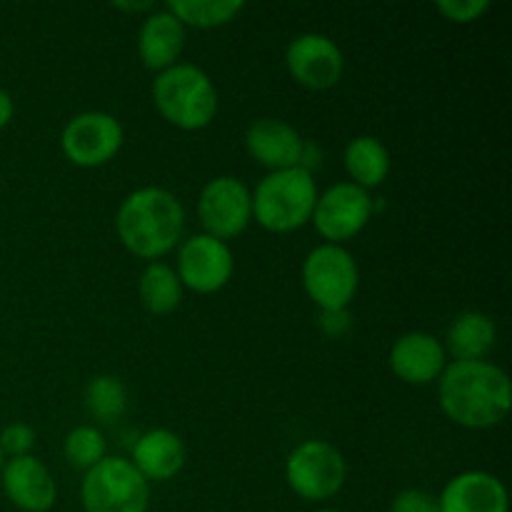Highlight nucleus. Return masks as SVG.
Segmentation results:
<instances>
[{"instance_id":"1","label":"nucleus","mask_w":512,"mask_h":512,"mask_svg":"<svg viewBox=\"0 0 512 512\" xmlns=\"http://www.w3.org/2000/svg\"><path fill=\"white\" fill-rule=\"evenodd\" d=\"M438 400L455 425L488 430L503 423L512 408V383L490 360L448 363L438 380Z\"/></svg>"},{"instance_id":"2","label":"nucleus","mask_w":512,"mask_h":512,"mask_svg":"<svg viewBox=\"0 0 512 512\" xmlns=\"http://www.w3.org/2000/svg\"><path fill=\"white\" fill-rule=\"evenodd\" d=\"M115 230L128 253L158 263L183 243L185 208L170 190L158 185L138 188L120 203Z\"/></svg>"},{"instance_id":"3","label":"nucleus","mask_w":512,"mask_h":512,"mask_svg":"<svg viewBox=\"0 0 512 512\" xmlns=\"http://www.w3.org/2000/svg\"><path fill=\"white\" fill-rule=\"evenodd\" d=\"M153 103L173 128L195 133L218 115V90L203 68L178 63L153 80Z\"/></svg>"},{"instance_id":"4","label":"nucleus","mask_w":512,"mask_h":512,"mask_svg":"<svg viewBox=\"0 0 512 512\" xmlns=\"http://www.w3.org/2000/svg\"><path fill=\"white\" fill-rule=\"evenodd\" d=\"M318 195L308 170H275L253 190V220L270 233H293L310 223Z\"/></svg>"},{"instance_id":"5","label":"nucleus","mask_w":512,"mask_h":512,"mask_svg":"<svg viewBox=\"0 0 512 512\" xmlns=\"http://www.w3.org/2000/svg\"><path fill=\"white\" fill-rule=\"evenodd\" d=\"M80 500L85 512H148L150 483L128 458L108 455L83 475Z\"/></svg>"},{"instance_id":"6","label":"nucleus","mask_w":512,"mask_h":512,"mask_svg":"<svg viewBox=\"0 0 512 512\" xmlns=\"http://www.w3.org/2000/svg\"><path fill=\"white\" fill-rule=\"evenodd\" d=\"M303 288L308 298L323 310H348L358 295L360 270L350 250L323 243L303 260Z\"/></svg>"},{"instance_id":"7","label":"nucleus","mask_w":512,"mask_h":512,"mask_svg":"<svg viewBox=\"0 0 512 512\" xmlns=\"http://www.w3.org/2000/svg\"><path fill=\"white\" fill-rule=\"evenodd\" d=\"M348 463L328 440H305L285 460V480L298 498L320 503L343 490Z\"/></svg>"},{"instance_id":"8","label":"nucleus","mask_w":512,"mask_h":512,"mask_svg":"<svg viewBox=\"0 0 512 512\" xmlns=\"http://www.w3.org/2000/svg\"><path fill=\"white\" fill-rule=\"evenodd\" d=\"M198 218L210 238H238L253 223V190L235 175H218L200 190Z\"/></svg>"},{"instance_id":"9","label":"nucleus","mask_w":512,"mask_h":512,"mask_svg":"<svg viewBox=\"0 0 512 512\" xmlns=\"http://www.w3.org/2000/svg\"><path fill=\"white\" fill-rule=\"evenodd\" d=\"M123 140V125L115 115L88 110L68 120L60 133V150L78 168H100L120 153Z\"/></svg>"},{"instance_id":"10","label":"nucleus","mask_w":512,"mask_h":512,"mask_svg":"<svg viewBox=\"0 0 512 512\" xmlns=\"http://www.w3.org/2000/svg\"><path fill=\"white\" fill-rule=\"evenodd\" d=\"M375 215V200L368 190L355 183H338L318 195L313 210V225L320 238L330 245H343L363 233Z\"/></svg>"},{"instance_id":"11","label":"nucleus","mask_w":512,"mask_h":512,"mask_svg":"<svg viewBox=\"0 0 512 512\" xmlns=\"http://www.w3.org/2000/svg\"><path fill=\"white\" fill-rule=\"evenodd\" d=\"M183 288L198 295H213L233 280L235 258L228 243L210 235H190L178 245V265H175Z\"/></svg>"},{"instance_id":"12","label":"nucleus","mask_w":512,"mask_h":512,"mask_svg":"<svg viewBox=\"0 0 512 512\" xmlns=\"http://www.w3.org/2000/svg\"><path fill=\"white\" fill-rule=\"evenodd\" d=\"M290 78L308 90H330L345 73V55L333 38L323 33H303L285 50Z\"/></svg>"},{"instance_id":"13","label":"nucleus","mask_w":512,"mask_h":512,"mask_svg":"<svg viewBox=\"0 0 512 512\" xmlns=\"http://www.w3.org/2000/svg\"><path fill=\"white\" fill-rule=\"evenodd\" d=\"M0 483L10 503L23 512H48L58 500L53 473L35 455L10 458L0 470Z\"/></svg>"},{"instance_id":"14","label":"nucleus","mask_w":512,"mask_h":512,"mask_svg":"<svg viewBox=\"0 0 512 512\" xmlns=\"http://www.w3.org/2000/svg\"><path fill=\"white\" fill-rule=\"evenodd\" d=\"M448 368V353L443 343L430 333H405L390 348V370L408 385L438 383Z\"/></svg>"},{"instance_id":"15","label":"nucleus","mask_w":512,"mask_h":512,"mask_svg":"<svg viewBox=\"0 0 512 512\" xmlns=\"http://www.w3.org/2000/svg\"><path fill=\"white\" fill-rule=\"evenodd\" d=\"M305 138L290 123L278 118H260L245 133V150L255 163L275 170L300 168Z\"/></svg>"},{"instance_id":"16","label":"nucleus","mask_w":512,"mask_h":512,"mask_svg":"<svg viewBox=\"0 0 512 512\" xmlns=\"http://www.w3.org/2000/svg\"><path fill=\"white\" fill-rule=\"evenodd\" d=\"M440 512H508L503 480L485 470H468L448 480L438 498Z\"/></svg>"},{"instance_id":"17","label":"nucleus","mask_w":512,"mask_h":512,"mask_svg":"<svg viewBox=\"0 0 512 512\" xmlns=\"http://www.w3.org/2000/svg\"><path fill=\"white\" fill-rule=\"evenodd\" d=\"M185 48V28L170 10H153L145 15L138 33V55L143 65L155 73L180 63Z\"/></svg>"},{"instance_id":"18","label":"nucleus","mask_w":512,"mask_h":512,"mask_svg":"<svg viewBox=\"0 0 512 512\" xmlns=\"http://www.w3.org/2000/svg\"><path fill=\"white\" fill-rule=\"evenodd\" d=\"M185 458L188 453H185V443L180 440V435L173 430L155 428L135 440L130 463L148 483H165L183 470Z\"/></svg>"},{"instance_id":"19","label":"nucleus","mask_w":512,"mask_h":512,"mask_svg":"<svg viewBox=\"0 0 512 512\" xmlns=\"http://www.w3.org/2000/svg\"><path fill=\"white\" fill-rule=\"evenodd\" d=\"M498 343V328L493 318L480 310H468L450 323L445 333V353L453 355L455 363H470V360H488Z\"/></svg>"},{"instance_id":"20","label":"nucleus","mask_w":512,"mask_h":512,"mask_svg":"<svg viewBox=\"0 0 512 512\" xmlns=\"http://www.w3.org/2000/svg\"><path fill=\"white\" fill-rule=\"evenodd\" d=\"M345 170L350 175V183L363 190L380 188L390 175V150L375 135H358L345 148Z\"/></svg>"},{"instance_id":"21","label":"nucleus","mask_w":512,"mask_h":512,"mask_svg":"<svg viewBox=\"0 0 512 512\" xmlns=\"http://www.w3.org/2000/svg\"><path fill=\"white\" fill-rule=\"evenodd\" d=\"M183 283L168 263H148L140 273L138 295L150 315H170L183 303Z\"/></svg>"},{"instance_id":"22","label":"nucleus","mask_w":512,"mask_h":512,"mask_svg":"<svg viewBox=\"0 0 512 512\" xmlns=\"http://www.w3.org/2000/svg\"><path fill=\"white\" fill-rule=\"evenodd\" d=\"M165 10L190 28L210 30L233 23L245 10L243 0H170Z\"/></svg>"},{"instance_id":"23","label":"nucleus","mask_w":512,"mask_h":512,"mask_svg":"<svg viewBox=\"0 0 512 512\" xmlns=\"http://www.w3.org/2000/svg\"><path fill=\"white\" fill-rule=\"evenodd\" d=\"M128 388L115 375H98L85 388V408L98 423L113 425L128 413Z\"/></svg>"},{"instance_id":"24","label":"nucleus","mask_w":512,"mask_h":512,"mask_svg":"<svg viewBox=\"0 0 512 512\" xmlns=\"http://www.w3.org/2000/svg\"><path fill=\"white\" fill-rule=\"evenodd\" d=\"M63 455L70 468L88 473L100 460L108 458V443H105L103 433L98 428H93V425H78V428H73L65 435Z\"/></svg>"},{"instance_id":"25","label":"nucleus","mask_w":512,"mask_h":512,"mask_svg":"<svg viewBox=\"0 0 512 512\" xmlns=\"http://www.w3.org/2000/svg\"><path fill=\"white\" fill-rule=\"evenodd\" d=\"M435 8L450 23L468 25L488 13L490 3L488 0H440V3H435Z\"/></svg>"},{"instance_id":"26","label":"nucleus","mask_w":512,"mask_h":512,"mask_svg":"<svg viewBox=\"0 0 512 512\" xmlns=\"http://www.w3.org/2000/svg\"><path fill=\"white\" fill-rule=\"evenodd\" d=\"M35 445V430L28 423H10L8 428H3L0 433V450L8 458H23L30 455Z\"/></svg>"},{"instance_id":"27","label":"nucleus","mask_w":512,"mask_h":512,"mask_svg":"<svg viewBox=\"0 0 512 512\" xmlns=\"http://www.w3.org/2000/svg\"><path fill=\"white\" fill-rule=\"evenodd\" d=\"M390 512H440V505L435 495L420 488H408L395 495Z\"/></svg>"},{"instance_id":"28","label":"nucleus","mask_w":512,"mask_h":512,"mask_svg":"<svg viewBox=\"0 0 512 512\" xmlns=\"http://www.w3.org/2000/svg\"><path fill=\"white\" fill-rule=\"evenodd\" d=\"M320 328L328 338H343L350 330V313L348 310H323L320 313Z\"/></svg>"},{"instance_id":"29","label":"nucleus","mask_w":512,"mask_h":512,"mask_svg":"<svg viewBox=\"0 0 512 512\" xmlns=\"http://www.w3.org/2000/svg\"><path fill=\"white\" fill-rule=\"evenodd\" d=\"M320 160H323V150H320V145L305 140L303 155H300V168L308 170V173H313V170L320 165Z\"/></svg>"},{"instance_id":"30","label":"nucleus","mask_w":512,"mask_h":512,"mask_svg":"<svg viewBox=\"0 0 512 512\" xmlns=\"http://www.w3.org/2000/svg\"><path fill=\"white\" fill-rule=\"evenodd\" d=\"M13 115H15L13 95H10L5 88H0V130L8 128V125L13 123Z\"/></svg>"},{"instance_id":"31","label":"nucleus","mask_w":512,"mask_h":512,"mask_svg":"<svg viewBox=\"0 0 512 512\" xmlns=\"http://www.w3.org/2000/svg\"><path fill=\"white\" fill-rule=\"evenodd\" d=\"M115 10H125V13H133V15H140V13H153L155 10V3H113Z\"/></svg>"},{"instance_id":"32","label":"nucleus","mask_w":512,"mask_h":512,"mask_svg":"<svg viewBox=\"0 0 512 512\" xmlns=\"http://www.w3.org/2000/svg\"><path fill=\"white\" fill-rule=\"evenodd\" d=\"M3 465H5V455H3V450H0V470H3Z\"/></svg>"},{"instance_id":"33","label":"nucleus","mask_w":512,"mask_h":512,"mask_svg":"<svg viewBox=\"0 0 512 512\" xmlns=\"http://www.w3.org/2000/svg\"><path fill=\"white\" fill-rule=\"evenodd\" d=\"M315 512H340V510H333V508H325V510H315Z\"/></svg>"}]
</instances>
